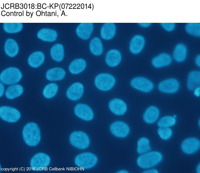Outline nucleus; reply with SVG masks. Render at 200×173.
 <instances>
[{
    "mask_svg": "<svg viewBox=\"0 0 200 173\" xmlns=\"http://www.w3.org/2000/svg\"><path fill=\"white\" fill-rule=\"evenodd\" d=\"M187 55V49L186 46L182 43L177 44L173 53L174 60L178 62H182L185 60Z\"/></svg>",
    "mask_w": 200,
    "mask_h": 173,
    "instance_id": "28",
    "label": "nucleus"
},
{
    "mask_svg": "<svg viewBox=\"0 0 200 173\" xmlns=\"http://www.w3.org/2000/svg\"><path fill=\"white\" fill-rule=\"evenodd\" d=\"M116 32V27L112 23H105L101 30V36L105 40H109L114 36Z\"/></svg>",
    "mask_w": 200,
    "mask_h": 173,
    "instance_id": "27",
    "label": "nucleus"
},
{
    "mask_svg": "<svg viewBox=\"0 0 200 173\" xmlns=\"http://www.w3.org/2000/svg\"><path fill=\"white\" fill-rule=\"evenodd\" d=\"M162 159L163 156L159 152L150 151L141 154L137 159V163L139 167L147 169L157 165Z\"/></svg>",
    "mask_w": 200,
    "mask_h": 173,
    "instance_id": "3",
    "label": "nucleus"
},
{
    "mask_svg": "<svg viewBox=\"0 0 200 173\" xmlns=\"http://www.w3.org/2000/svg\"><path fill=\"white\" fill-rule=\"evenodd\" d=\"M139 24L141 27H149L151 25L150 23H139Z\"/></svg>",
    "mask_w": 200,
    "mask_h": 173,
    "instance_id": "43",
    "label": "nucleus"
},
{
    "mask_svg": "<svg viewBox=\"0 0 200 173\" xmlns=\"http://www.w3.org/2000/svg\"><path fill=\"white\" fill-rule=\"evenodd\" d=\"M157 133L161 139L167 140L171 137L173 131L169 127H159L157 130Z\"/></svg>",
    "mask_w": 200,
    "mask_h": 173,
    "instance_id": "37",
    "label": "nucleus"
},
{
    "mask_svg": "<svg viewBox=\"0 0 200 173\" xmlns=\"http://www.w3.org/2000/svg\"><path fill=\"white\" fill-rule=\"evenodd\" d=\"M195 62L196 65L198 67L200 66V56L197 55L195 59Z\"/></svg>",
    "mask_w": 200,
    "mask_h": 173,
    "instance_id": "41",
    "label": "nucleus"
},
{
    "mask_svg": "<svg viewBox=\"0 0 200 173\" xmlns=\"http://www.w3.org/2000/svg\"><path fill=\"white\" fill-rule=\"evenodd\" d=\"M200 72L198 70L190 72L187 76V86L190 90L193 91L196 88L200 87Z\"/></svg>",
    "mask_w": 200,
    "mask_h": 173,
    "instance_id": "23",
    "label": "nucleus"
},
{
    "mask_svg": "<svg viewBox=\"0 0 200 173\" xmlns=\"http://www.w3.org/2000/svg\"><path fill=\"white\" fill-rule=\"evenodd\" d=\"M110 130L115 137L121 138L127 137L130 131L128 125L125 123L120 121H116L112 123L110 126Z\"/></svg>",
    "mask_w": 200,
    "mask_h": 173,
    "instance_id": "14",
    "label": "nucleus"
},
{
    "mask_svg": "<svg viewBox=\"0 0 200 173\" xmlns=\"http://www.w3.org/2000/svg\"><path fill=\"white\" fill-rule=\"evenodd\" d=\"M130 85L134 89L145 93L151 92L154 88L153 82L149 79L143 76L133 78L130 81Z\"/></svg>",
    "mask_w": 200,
    "mask_h": 173,
    "instance_id": "4",
    "label": "nucleus"
},
{
    "mask_svg": "<svg viewBox=\"0 0 200 173\" xmlns=\"http://www.w3.org/2000/svg\"><path fill=\"white\" fill-rule=\"evenodd\" d=\"M198 123L199 124V126H200V120H199V121H198Z\"/></svg>",
    "mask_w": 200,
    "mask_h": 173,
    "instance_id": "47",
    "label": "nucleus"
},
{
    "mask_svg": "<svg viewBox=\"0 0 200 173\" xmlns=\"http://www.w3.org/2000/svg\"><path fill=\"white\" fill-rule=\"evenodd\" d=\"M66 75V71L64 69L56 67L49 69L46 72L45 77L47 80L53 82L63 80Z\"/></svg>",
    "mask_w": 200,
    "mask_h": 173,
    "instance_id": "17",
    "label": "nucleus"
},
{
    "mask_svg": "<svg viewBox=\"0 0 200 173\" xmlns=\"http://www.w3.org/2000/svg\"><path fill=\"white\" fill-rule=\"evenodd\" d=\"M108 106L110 111L117 116L124 115L128 110V105L123 99L115 97L108 102Z\"/></svg>",
    "mask_w": 200,
    "mask_h": 173,
    "instance_id": "9",
    "label": "nucleus"
},
{
    "mask_svg": "<svg viewBox=\"0 0 200 173\" xmlns=\"http://www.w3.org/2000/svg\"><path fill=\"white\" fill-rule=\"evenodd\" d=\"M117 84L115 76L108 72H102L97 74L93 80L95 87L98 90L106 92L113 89Z\"/></svg>",
    "mask_w": 200,
    "mask_h": 173,
    "instance_id": "1",
    "label": "nucleus"
},
{
    "mask_svg": "<svg viewBox=\"0 0 200 173\" xmlns=\"http://www.w3.org/2000/svg\"><path fill=\"white\" fill-rule=\"evenodd\" d=\"M180 84L177 79L171 78L161 81L158 84V88L161 92L166 94L176 93L179 89Z\"/></svg>",
    "mask_w": 200,
    "mask_h": 173,
    "instance_id": "11",
    "label": "nucleus"
},
{
    "mask_svg": "<svg viewBox=\"0 0 200 173\" xmlns=\"http://www.w3.org/2000/svg\"><path fill=\"white\" fill-rule=\"evenodd\" d=\"M22 136L26 144L30 146H36L41 140L40 131L38 126L33 122L27 123L23 127Z\"/></svg>",
    "mask_w": 200,
    "mask_h": 173,
    "instance_id": "2",
    "label": "nucleus"
},
{
    "mask_svg": "<svg viewBox=\"0 0 200 173\" xmlns=\"http://www.w3.org/2000/svg\"><path fill=\"white\" fill-rule=\"evenodd\" d=\"M45 56L44 54L40 51L33 52L28 59L29 65L33 68H37L41 66L44 62Z\"/></svg>",
    "mask_w": 200,
    "mask_h": 173,
    "instance_id": "25",
    "label": "nucleus"
},
{
    "mask_svg": "<svg viewBox=\"0 0 200 173\" xmlns=\"http://www.w3.org/2000/svg\"><path fill=\"white\" fill-rule=\"evenodd\" d=\"M22 74L21 71L15 67H10L3 70L0 74L1 82L4 84L11 85L18 82Z\"/></svg>",
    "mask_w": 200,
    "mask_h": 173,
    "instance_id": "6",
    "label": "nucleus"
},
{
    "mask_svg": "<svg viewBox=\"0 0 200 173\" xmlns=\"http://www.w3.org/2000/svg\"><path fill=\"white\" fill-rule=\"evenodd\" d=\"M74 111L77 117L85 121H91L94 117V113L92 108L85 103L81 102L76 104Z\"/></svg>",
    "mask_w": 200,
    "mask_h": 173,
    "instance_id": "12",
    "label": "nucleus"
},
{
    "mask_svg": "<svg viewBox=\"0 0 200 173\" xmlns=\"http://www.w3.org/2000/svg\"><path fill=\"white\" fill-rule=\"evenodd\" d=\"M173 116L174 118H176V117H177V116H176V115H173Z\"/></svg>",
    "mask_w": 200,
    "mask_h": 173,
    "instance_id": "46",
    "label": "nucleus"
},
{
    "mask_svg": "<svg viewBox=\"0 0 200 173\" xmlns=\"http://www.w3.org/2000/svg\"><path fill=\"white\" fill-rule=\"evenodd\" d=\"M98 161L97 156L91 152L81 153L75 158V163L79 168L83 169H89L95 166Z\"/></svg>",
    "mask_w": 200,
    "mask_h": 173,
    "instance_id": "7",
    "label": "nucleus"
},
{
    "mask_svg": "<svg viewBox=\"0 0 200 173\" xmlns=\"http://www.w3.org/2000/svg\"><path fill=\"white\" fill-rule=\"evenodd\" d=\"M37 36L39 39L43 41L53 42L57 39V34L54 30L44 28L41 29L38 32Z\"/></svg>",
    "mask_w": 200,
    "mask_h": 173,
    "instance_id": "24",
    "label": "nucleus"
},
{
    "mask_svg": "<svg viewBox=\"0 0 200 173\" xmlns=\"http://www.w3.org/2000/svg\"><path fill=\"white\" fill-rule=\"evenodd\" d=\"M4 49L7 55L10 57H13L17 54L19 48L17 43L15 40L8 38L5 42Z\"/></svg>",
    "mask_w": 200,
    "mask_h": 173,
    "instance_id": "26",
    "label": "nucleus"
},
{
    "mask_svg": "<svg viewBox=\"0 0 200 173\" xmlns=\"http://www.w3.org/2000/svg\"><path fill=\"white\" fill-rule=\"evenodd\" d=\"M69 141L73 146L81 149L87 148L90 144V140L88 135L81 131L73 132L70 135Z\"/></svg>",
    "mask_w": 200,
    "mask_h": 173,
    "instance_id": "8",
    "label": "nucleus"
},
{
    "mask_svg": "<svg viewBox=\"0 0 200 173\" xmlns=\"http://www.w3.org/2000/svg\"><path fill=\"white\" fill-rule=\"evenodd\" d=\"M160 24L164 29L168 31H172L175 27V24L174 23H161Z\"/></svg>",
    "mask_w": 200,
    "mask_h": 173,
    "instance_id": "38",
    "label": "nucleus"
},
{
    "mask_svg": "<svg viewBox=\"0 0 200 173\" xmlns=\"http://www.w3.org/2000/svg\"><path fill=\"white\" fill-rule=\"evenodd\" d=\"M149 139L145 137L139 139L137 142V151L139 154H141L149 152L151 150Z\"/></svg>",
    "mask_w": 200,
    "mask_h": 173,
    "instance_id": "33",
    "label": "nucleus"
},
{
    "mask_svg": "<svg viewBox=\"0 0 200 173\" xmlns=\"http://www.w3.org/2000/svg\"><path fill=\"white\" fill-rule=\"evenodd\" d=\"M87 66V62L84 59L77 58L73 60L69 64L68 71L71 75L77 76L83 73Z\"/></svg>",
    "mask_w": 200,
    "mask_h": 173,
    "instance_id": "16",
    "label": "nucleus"
},
{
    "mask_svg": "<svg viewBox=\"0 0 200 173\" xmlns=\"http://www.w3.org/2000/svg\"><path fill=\"white\" fill-rule=\"evenodd\" d=\"M145 173H158V171L155 169L148 168L143 172Z\"/></svg>",
    "mask_w": 200,
    "mask_h": 173,
    "instance_id": "40",
    "label": "nucleus"
},
{
    "mask_svg": "<svg viewBox=\"0 0 200 173\" xmlns=\"http://www.w3.org/2000/svg\"><path fill=\"white\" fill-rule=\"evenodd\" d=\"M3 28L4 30L8 33H15L20 32L23 28L21 23H4Z\"/></svg>",
    "mask_w": 200,
    "mask_h": 173,
    "instance_id": "34",
    "label": "nucleus"
},
{
    "mask_svg": "<svg viewBox=\"0 0 200 173\" xmlns=\"http://www.w3.org/2000/svg\"><path fill=\"white\" fill-rule=\"evenodd\" d=\"M200 142L197 139L190 137L185 139L182 142L181 148L182 151L188 154H193L200 148Z\"/></svg>",
    "mask_w": 200,
    "mask_h": 173,
    "instance_id": "15",
    "label": "nucleus"
},
{
    "mask_svg": "<svg viewBox=\"0 0 200 173\" xmlns=\"http://www.w3.org/2000/svg\"><path fill=\"white\" fill-rule=\"evenodd\" d=\"M85 91V87L83 84L80 81H75L68 87L65 95L67 98L70 101L77 102L83 98Z\"/></svg>",
    "mask_w": 200,
    "mask_h": 173,
    "instance_id": "5",
    "label": "nucleus"
},
{
    "mask_svg": "<svg viewBox=\"0 0 200 173\" xmlns=\"http://www.w3.org/2000/svg\"><path fill=\"white\" fill-rule=\"evenodd\" d=\"M59 88L57 84L54 82L50 83L44 87L43 91V95L46 99H52L57 94Z\"/></svg>",
    "mask_w": 200,
    "mask_h": 173,
    "instance_id": "31",
    "label": "nucleus"
},
{
    "mask_svg": "<svg viewBox=\"0 0 200 173\" xmlns=\"http://www.w3.org/2000/svg\"><path fill=\"white\" fill-rule=\"evenodd\" d=\"M93 29L92 23H81L78 26L76 29V33L81 38L86 40L90 37Z\"/></svg>",
    "mask_w": 200,
    "mask_h": 173,
    "instance_id": "21",
    "label": "nucleus"
},
{
    "mask_svg": "<svg viewBox=\"0 0 200 173\" xmlns=\"http://www.w3.org/2000/svg\"><path fill=\"white\" fill-rule=\"evenodd\" d=\"M23 92V86L19 84L10 85L6 89L5 95L8 99H13L21 95Z\"/></svg>",
    "mask_w": 200,
    "mask_h": 173,
    "instance_id": "29",
    "label": "nucleus"
},
{
    "mask_svg": "<svg viewBox=\"0 0 200 173\" xmlns=\"http://www.w3.org/2000/svg\"><path fill=\"white\" fill-rule=\"evenodd\" d=\"M160 115V111L158 108L154 105L148 107L144 111L143 118L144 121L149 124H153L158 120Z\"/></svg>",
    "mask_w": 200,
    "mask_h": 173,
    "instance_id": "18",
    "label": "nucleus"
},
{
    "mask_svg": "<svg viewBox=\"0 0 200 173\" xmlns=\"http://www.w3.org/2000/svg\"><path fill=\"white\" fill-rule=\"evenodd\" d=\"M0 97L2 96L4 94L5 91V87L3 84L1 82L0 84Z\"/></svg>",
    "mask_w": 200,
    "mask_h": 173,
    "instance_id": "42",
    "label": "nucleus"
},
{
    "mask_svg": "<svg viewBox=\"0 0 200 173\" xmlns=\"http://www.w3.org/2000/svg\"><path fill=\"white\" fill-rule=\"evenodd\" d=\"M186 32L189 34L195 36L200 35V24L199 23H188L185 26Z\"/></svg>",
    "mask_w": 200,
    "mask_h": 173,
    "instance_id": "36",
    "label": "nucleus"
},
{
    "mask_svg": "<svg viewBox=\"0 0 200 173\" xmlns=\"http://www.w3.org/2000/svg\"><path fill=\"white\" fill-rule=\"evenodd\" d=\"M50 161V158L48 155L43 153H38L31 160L30 166L33 170H41L49 165Z\"/></svg>",
    "mask_w": 200,
    "mask_h": 173,
    "instance_id": "10",
    "label": "nucleus"
},
{
    "mask_svg": "<svg viewBox=\"0 0 200 173\" xmlns=\"http://www.w3.org/2000/svg\"><path fill=\"white\" fill-rule=\"evenodd\" d=\"M89 48L91 53L96 56L101 55L103 52V47L100 39L97 37L93 38L89 44Z\"/></svg>",
    "mask_w": 200,
    "mask_h": 173,
    "instance_id": "32",
    "label": "nucleus"
},
{
    "mask_svg": "<svg viewBox=\"0 0 200 173\" xmlns=\"http://www.w3.org/2000/svg\"><path fill=\"white\" fill-rule=\"evenodd\" d=\"M117 172L119 173H129V172L125 170H121Z\"/></svg>",
    "mask_w": 200,
    "mask_h": 173,
    "instance_id": "45",
    "label": "nucleus"
},
{
    "mask_svg": "<svg viewBox=\"0 0 200 173\" xmlns=\"http://www.w3.org/2000/svg\"><path fill=\"white\" fill-rule=\"evenodd\" d=\"M172 62V58L169 54L166 53H162L152 59L151 64L154 67L159 68L169 65Z\"/></svg>",
    "mask_w": 200,
    "mask_h": 173,
    "instance_id": "20",
    "label": "nucleus"
},
{
    "mask_svg": "<svg viewBox=\"0 0 200 173\" xmlns=\"http://www.w3.org/2000/svg\"><path fill=\"white\" fill-rule=\"evenodd\" d=\"M20 112L15 108L7 106L0 108V117L3 121L9 123H14L20 118Z\"/></svg>",
    "mask_w": 200,
    "mask_h": 173,
    "instance_id": "13",
    "label": "nucleus"
},
{
    "mask_svg": "<svg viewBox=\"0 0 200 173\" xmlns=\"http://www.w3.org/2000/svg\"><path fill=\"white\" fill-rule=\"evenodd\" d=\"M196 172L197 173H200V164L199 163L198 164L197 166L196 167Z\"/></svg>",
    "mask_w": 200,
    "mask_h": 173,
    "instance_id": "44",
    "label": "nucleus"
},
{
    "mask_svg": "<svg viewBox=\"0 0 200 173\" xmlns=\"http://www.w3.org/2000/svg\"><path fill=\"white\" fill-rule=\"evenodd\" d=\"M50 55L52 59L55 61L58 62H61L63 60L64 56L63 46L60 44H57L54 45L51 49Z\"/></svg>",
    "mask_w": 200,
    "mask_h": 173,
    "instance_id": "30",
    "label": "nucleus"
},
{
    "mask_svg": "<svg viewBox=\"0 0 200 173\" xmlns=\"http://www.w3.org/2000/svg\"><path fill=\"white\" fill-rule=\"evenodd\" d=\"M176 118L173 116L167 115L160 118L158 121L157 124L159 127H172L175 124Z\"/></svg>",
    "mask_w": 200,
    "mask_h": 173,
    "instance_id": "35",
    "label": "nucleus"
},
{
    "mask_svg": "<svg viewBox=\"0 0 200 173\" xmlns=\"http://www.w3.org/2000/svg\"><path fill=\"white\" fill-rule=\"evenodd\" d=\"M193 91L194 95L195 97H199L200 96V87L196 88Z\"/></svg>",
    "mask_w": 200,
    "mask_h": 173,
    "instance_id": "39",
    "label": "nucleus"
},
{
    "mask_svg": "<svg viewBox=\"0 0 200 173\" xmlns=\"http://www.w3.org/2000/svg\"><path fill=\"white\" fill-rule=\"evenodd\" d=\"M122 56L120 52L116 50H111L107 53L105 62L107 65L111 68H115L120 63Z\"/></svg>",
    "mask_w": 200,
    "mask_h": 173,
    "instance_id": "19",
    "label": "nucleus"
},
{
    "mask_svg": "<svg viewBox=\"0 0 200 173\" xmlns=\"http://www.w3.org/2000/svg\"><path fill=\"white\" fill-rule=\"evenodd\" d=\"M145 44L144 37L140 35L134 36L132 39L130 44V52L134 54L139 53L143 49Z\"/></svg>",
    "mask_w": 200,
    "mask_h": 173,
    "instance_id": "22",
    "label": "nucleus"
}]
</instances>
